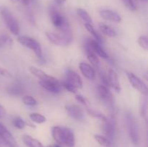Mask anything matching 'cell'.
<instances>
[{
	"mask_svg": "<svg viewBox=\"0 0 148 147\" xmlns=\"http://www.w3.org/2000/svg\"><path fill=\"white\" fill-rule=\"evenodd\" d=\"M7 115V111L4 109V107L0 105V119H2Z\"/></svg>",
	"mask_w": 148,
	"mask_h": 147,
	"instance_id": "cell-38",
	"label": "cell"
},
{
	"mask_svg": "<svg viewBox=\"0 0 148 147\" xmlns=\"http://www.w3.org/2000/svg\"><path fill=\"white\" fill-rule=\"evenodd\" d=\"M23 141L27 147H44L43 144L36 138L29 135H23Z\"/></svg>",
	"mask_w": 148,
	"mask_h": 147,
	"instance_id": "cell-21",
	"label": "cell"
},
{
	"mask_svg": "<svg viewBox=\"0 0 148 147\" xmlns=\"http://www.w3.org/2000/svg\"><path fill=\"white\" fill-rule=\"evenodd\" d=\"M47 147H61L59 144H53V145H51V146H48Z\"/></svg>",
	"mask_w": 148,
	"mask_h": 147,
	"instance_id": "cell-41",
	"label": "cell"
},
{
	"mask_svg": "<svg viewBox=\"0 0 148 147\" xmlns=\"http://www.w3.org/2000/svg\"><path fill=\"white\" fill-rule=\"evenodd\" d=\"M100 77H101V80H102L104 86H109V84H108V76H107V75L105 73H103V72H101L100 73Z\"/></svg>",
	"mask_w": 148,
	"mask_h": 147,
	"instance_id": "cell-36",
	"label": "cell"
},
{
	"mask_svg": "<svg viewBox=\"0 0 148 147\" xmlns=\"http://www.w3.org/2000/svg\"><path fill=\"white\" fill-rule=\"evenodd\" d=\"M62 86H63L65 89L69 91L71 93H76L77 91V89L75 86H74L72 84H70L69 82H67L66 79H64V80L62 82Z\"/></svg>",
	"mask_w": 148,
	"mask_h": 147,
	"instance_id": "cell-33",
	"label": "cell"
},
{
	"mask_svg": "<svg viewBox=\"0 0 148 147\" xmlns=\"http://www.w3.org/2000/svg\"><path fill=\"white\" fill-rule=\"evenodd\" d=\"M52 137L58 144H63V128L60 126H53L51 129Z\"/></svg>",
	"mask_w": 148,
	"mask_h": 147,
	"instance_id": "cell-22",
	"label": "cell"
},
{
	"mask_svg": "<svg viewBox=\"0 0 148 147\" xmlns=\"http://www.w3.org/2000/svg\"><path fill=\"white\" fill-rule=\"evenodd\" d=\"M99 14L103 19L108 21L114 22H121V17L116 12L111 10H101L99 11Z\"/></svg>",
	"mask_w": 148,
	"mask_h": 147,
	"instance_id": "cell-13",
	"label": "cell"
},
{
	"mask_svg": "<svg viewBox=\"0 0 148 147\" xmlns=\"http://www.w3.org/2000/svg\"><path fill=\"white\" fill-rule=\"evenodd\" d=\"M46 35L51 43L56 46H67L70 44L73 40V38H69L64 36L61 33H56L53 32H46Z\"/></svg>",
	"mask_w": 148,
	"mask_h": 147,
	"instance_id": "cell-6",
	"label": "cell"
},
{
	"mask_svg": "<svg viewBox=\"0 0 148 147\" xmlns=\"http://www.w3.org/2000/svg\"><path fill=\"white\" fill-rule=\"evenodd\" d=\"M20 1H21L22 4L25 6H28L29 4L31 3L32 0H20Z\"/></svg>",
	"mask_w": 148,
	"mask_h": 147,
	"instance_id": "cell-39",
	"label": "cell"
},
{
	"mask_svg": "<svg viewBox=\"0 0 148 147\" xmlns=\"http://www.w3.org/2000/svg\"><path fill=\"white\" fill-rule=\"evenodd\" d=\"M66 1V0H54V1L57 4H63V3H64Z\"/></svg>",
	"mask_w": 148,
	"mask_h": 147,
	"instance_id": "cell-40",
	"label": "cell"
},
{
	"mask_svg": "<svg viewBox=\"0 0 148 147\" xmlns=\"http://www.w3.org/2000/svg\"><path fill=\"white\" fill-rule=\"evenodd\" d=\"M0 75L7 78H11L12 76V74L10 73V72H9L8 71L6 70L5 69L1 67V66H0Z\"/></svg>",
	"mask_w": 148,
	"mask_h": 147,
	"instance_id": "cell-37",
	"label": "cell"
},
{
	"mask_svg": "<svg viewBox=\"0 0 148 147\" xmlns=\"http://www.w3.org/2000/svg\"><path fill=\"white\" fill-rule=\"evenodd\" d=\"M23 102L25 105L27 106H34V105H37V101L33 97L30 96V95H25L22 99Z\"/></svg>",
	"mask_w": 148,
	"mask_h": 147,
	"instance_id": "cell-30",
	"label": "cell"
},
{
	"mask_svg": "<svg viewBox=\"0 0 148 147\" xmlns=\"http://www.w3.org/2000/svg\"><path fill=\"white\" fill-rule=\"evenodd\" d=\"M17 41L22 46L33 50L37 57L42 58L43 52H42L41 46L36 39L33 38V37H27V36H20L17 38Z\"/></svg>",
	"mask_w": 148,
	"mask_h": 147,
	"instance_id": "cell-3",
	"label": "cell"
},
{
	"mask_svg": "<svg viewBox=\"0 0 148 147\" xmlns=\"http://www.w3.org/2000/svg\"><path fill=\"white\" fill-rule=\"evenodd\" d=\"M141 1H146L147 0H141Z\"/></svg>",
	"mask_w": 148,
	"mask_h": 147,
	"instance_id": "cell-42",
	"label": "cell"
},
{
	"mask_svg": "<svg viewBox=\"0 0 148 147\" xmlns=\"http://www.w3.org/2000/svg\"><path fill=\"white\" fill-rule=\"evenodd\" d=\"M0 139L4 141L9 147H17V141L13 137L11 133L7 130V128L0 122Z\"/></svg>",
	"mask_w": 148,
	"mask_h": 147,
	"instance_id": "cell-8",
	"label": "cell"
},
{
	"mask_svg": "<svg viewBox=\"0 0 148 147\" xmlns=\"http://www.w3.org/2000/svg\"><path fill=\"white\" fill-rule=\"evenodd\" d=\"M17 147H18V146H17Z\"/></svg>",
	"mask_w": 148,
	"mask_h": 147,
	"instance_id": "cell-44",
	"label": "cell"
},
{
	"mask_svg": "<svg viewBox=\"0 0 148 147\" xmlns=\"http://www.w3.org/2000/svg\"><path fill=\"white\" fill-rule=\"evenodd\" d=\"M94 138H95V141H96L100 145L102 146L109 147L110 146H111V142L106 136L98 135V134H95V135H94Z\"/></svg>",
	"mask_w": 148,
	"mask_h": 147,
	"instance_id": "cell-28",
	"label": "cell"
},
{
	"mask_svg": "<svg viewBox=\"0 0 148 147\" xmlns=\"http://www.w3.org/2000/svg\"><path fill=\"white\" fill-rule=\"evenodd\" d=\"M75 99L77 101H78L79 102L82 103V105H85V106L88 107L89 105V102H88V99L85 97L84 96H82V95H75Z\"/></svg>",
	"mask_w": 148,
	"mask_h": 147,
	"instance_id": "cell-35",
	"label": "cell"
},
{
	"mask_svg": "<svg viewBox=\"0 0 148 147\" xmlns=\"http://www.w3.org/2000/svg\"><path fill=\"white\" fill-rule=\"evenodd\" d=\"M99 27L101 31L103 33L104 35H106V36L110 37H114L116 36L117 33L115 30L113 28H111L110 26L107 25L105 23H100L99 24Z\"/></svg>",
	"mask_w": 148,
	"mask_h": 147,
	"instance_id": "cell-24",
	"label": "cell"
},
{
	"mask_svg": "<svg viewBox=\"0 0 148 147\" xmlns=\"http://www.w3.org/2000/svg\"><path fill=\"white\" fill-rule=\"evenodd\" d=\"M1 144V139H0V144Z\"/></svg>",
	"mask_w": 148,
	"mask_h": 147,
	"instance_id": "cell-43",
	"label": "cell"
},
{
	"mask_svg": "<svg viewBox=\"0 0 148 147\" xmlns=\"http://www.w3.org/2000/svg\"><path fill=\"white\" fill-rule=\"evenodd\" d=\"M116 123L114 118L113 117H108L104 121V124L103 125V131L106 137L111 142L114 140V135L116 131Z\"/></svg>",
	"mask_w": 148,
	"mask_h": 147,
	"instance_id": "cell-7",
	"label": "cell"
},
{
	"mask_svg": "<svg viewBox=\"0 0 148 147\" xmlns=\"http://www.w3.org/2000/svg\"><path fill=\"white\" fill-rule=\"evenodd\" d=\"M29 118H30V119L33 122L38 124L43 123V122H45L46 121V118L44 115H41L40 113H36V112H33V113L30 114Z\"/></svg>",
	"mask_w": 148,
	"mask_h": 147,
	"instance_id": "cell-27",
	"label": "cell"
},
{
	"mask_svg": "<svg viewBox=\"0 0 148 147\" xmlns=\"http://www.w3.org/2000/svg\"><path fill=\"white\" fill-rule=\"evenodd\" d=\"M79 68L81 73L87 79H90V80L95 79V71L90 65L87 63H85V62H81L79 64Z\"/></svg>",
	"mask_w": 148,
	"mask_h": 147,
	"instance_id": "cell-17",
	"label": "cell"
},
{
	"mask_svg": "<svg viewBox=\"0 0 148 147\" xmlns=\"http://www.w3.org/2000/svg\"><path fill=\"white\" fill-rule=\"evenodd\" d=\"M1 15L3 21L9 29L11 33L14 35H17L20 33V25L17 19L12 14L11 12L7 8H2L1 10Z\"/></svg>",
	"mask_w": 148,
	"mask_h": 147,
	"instance_id": "cell-2",
	"label": "cell"
},
{
	"mask_svg": "<svg viewBox=\"0 0 148 147\" xmlns=\"http://www.w3.org/2000/svg\"><path fill=\"white\" fill-rule=\"evenodd\" d=\"M126 124L128 130L130 140L134 144L137 145L139 142V133L137 129V125L135 119L132 113H127L126 115Z\"/></svg>",
	"mask_w": 148,
	"mask_h": 147,
	"instance_id": "cell-4",
	"label": "cell"
},
{
	"mask_svg": "<svg viewBox=\"0 0 148 147\" xmlns=\"http://www.w3.org/2000/svg\"><path fill=\"white\" fill-rule=\"evenodd\" d=\"M65 79L70 84H72L77 89L82 88L83 84H82V79H81L79 74L77 72H75V71L69 69H67L66 72V78H65Z\"/></svg>",
	"mask_w": 148,
	"mask_h": 147,
	"instance_id": "cell-10",
	"label": "cell"
},
{
	"mask_svg": "<svg viewBox=\"0 0 148 147\" xmlns=\"http://www.w3.org/2000/svg\"><path fill=\"white\" fill-rule=\"evenodd\" d=\"M39 84H40V85L43 89L51 92V93L58 94L62 90V84L59 83V82L58 80L53 81V82L39 81Z\"/></svg>",
	"mask_w": 148,
	"mask_h": 147,
	"instance_id": "cell-12",
	"label": "cell"
},
{
	"mask_svg": "<svg viewBox=\"0 0 148 147\" xmlns=\"http://www.w3.org/2000/svg\"><path fill=\"white\" fill-rule=\"evenodd\" d=\"M66 110L67 112L68 115L71 118H74L77 120H83L85 118V114L83 110L79 106L76 105H70L66 106Z\"/></svg>",
	"mask_w": 148,
	"mask_h": 147,
	"instance_id": "cell-11",
	"label": "cell"
},
{
	"mask_svg": "<svg viewBox=\"0 0 148 147\" xmlns=\"http://www.w3.org/2000/svg\"><path fill=\"white\" fill-rule=\"evenodd\" d=\"M108 81L109 86H111L116 92L119 93L121 90V85L119 81L118 74L114 69H110L108 74Z\"/></svg>",
	"mask_w": 148,
	"mask_h": 147,
	"instance_id": "cell-15",
	"label": "cell"
},
{
	"mask_svg": "<svg viewBox=\"0 0 148 147\" xmlns=\"http://www.w3.org/2000/svg\"><path fill=\"white\" fill-rule=\"evenodd\" d=\"M126 75H127L129 82L131 84L132 87L134 88L136 90L139 91L141 94L147 96L148 90L146 84L132 72L126 71Z\"/></svg>",
	"mask_w": 148,
	"mask_h": 147,
	"instance_id": "cell-5",
	"label": "cell"
},
{
	"mask_svg": "<svg viewBox=\"0 0 148 147\" xmlns=\"http://www.w3.org/2000/svg\"><path fill=\"white\" fill-rule=\"evenodd\" d=\"M139 46L143 49L147 50L148 49V37L146 35H141L137 40Z\"/></svg>",
	"mask_w": 148,
	"mask_h": 147,
	"instance_id": "cell-32",
	"label": "cell"
},
{
	"mask_svg": "<svg viewBox=\"0 0 148 147\" xmlns=\"http://www.w3.org/2000/svg\"><path fill=\"white\" fill-rule=\"evenodd\" d=\"M85 50H86L87 58H88V61L91 63V64L95 66V67H99L100 61L97 55L86 45H85Z\"/></svg>",
	"mask_w": 148,
	"mask_h": 147,
	"instance_id": "cell-20",
	"label": "cell"
},
{
	"mask_svg": "<svg viewBox=\"0 0 148 147\" xmlns=\"http://www.w3.org/2000/svg\"><path fill=\"white\" fill-rule=\"evenodd\" d=\"M98 92L103 100L105 101L106 103H108L109 105H112L113 102H114L113 95L107 86L102 84L99 85L98 86Z\"/></svg>",
	"mask_w": 148,
	"mask_h": 147,
	"instance_id": "cell-18",
	"label": "cell"
},
{
	"mask_svg": "<svg viewBox=\"0 0 148 147\" xmlns=\"http://www.w3.org/2000/svg\"><path fill=\"white\" fill-rule=\"evenodd\" d=\"M8 94L12 96H19L25 92L24 85L20 82H14L9 85L7 88Z\"/></svg>",
	"mask_w": 148,
	"mask_h": 147,
	"instance_id": "cell-19",
	"label": "cell"
},
{
	"mask_svg": "<svg viewBox=\"0 0 148 147\" xmlns=\"http://www.w3.org/2000/svg\"><path fill=\"white\" fill-rule=\"evenodd\" d=\"M85 45L88 46L97 56L105 59H107L108 58V56L106 53V52L103 50V48L101 47V44L98 43L96 40H92V39H88L86 41V43H85Z\"/></svg>",
	"mask_w": 148,
	"mask_h": 147,
	"instance_id": "cell-9",
	"label": "cell"
},
{
	"mask_svg": "<svg viewBox=\"0 0 148 147\" xmlns=\"http://www.w3.org/2000/svg\"><path fill=\"white\" fill-rule=\"evenodd\" d=\"M85 28H86V30H88V31L89 32V33H90L92 36H93L94 38H95V40H96V41L98 42V43H99L100 44L103 43L102 38H101V37L100 36V35L98 34L96 31H95V28H94L92 24H89V23H85Z\"/></svg>",
	"mask_w": 148,
	"mask_h": 147,
	"instance_id": "cell-25",
	"label": "cell"
},
{
	"mask_svg": "<svg viewBox=\"0 0 148 147\" xmlns=\"http://www.w3.org/2000/svg\"><path fill=\"white\" fill-rule=\"evenodd\" d=\"M88 113L90 115H91L92 117L95 118H98V119L101 120L105 121L106 120L107 117L106 115H104L102 112H99V111L95 110L92 109H88Z\"/></svg>",
	"mask_w": 148,
	"mask_h": 147,
	"instance_id": "cell-29",
	"label": "cell"
},
{
	"mask_svg": "<svg viewBox=\"0 0 148 147\" xmlns=\"http://www.w3.org/2000/svg\"><path fill=\"white\" fill-rule=\"evenodd\" d=\"M29 71L30 73L37 77L38 79H40V81H43V82H53V81H56L57 79L56 78L53 77V76L48 75L46 72L40 70V69H38V68L35 67V66H30L29 68Z\"/></svg>",
	"mask_w": 148,
	"mask_h": 147,
	"instance_id": "cell-14",
	"label": "cell"
},
{
	"mask_svg": "<svg viewBox=\"0 0 148 147\" xmlns=\"http://www.w3.org/2000/svg\"><path fill=\"white\" fill-rule=\"evenodd\" d=\"M63 128V144H65L67 147H75V137L74 132L69 128Z\"/></svg>",
	"mask_w": 148,
	"mask_h": 147,
	"instance_id": "cell-16",
	"label": "cell"
},
{
	"mask_svg": "<svg viewBox=\"0 0 148 147\" xmlns=\"http://www.w3.org/2000/svg\"><path fill=\"white\" fill-rule=\"evenodd\" d=\"M77 15L85 22V23H89V24H92V20L90 14H88V12L82 8H79L77 10Z\"/></svg>",
	"mask_w": 148,
	"mask_h": 147,
	"instance_id": "cell-26",
	"label": "cell"
},
{
	"mask_svg": "<svg viewBox=\"0 0 148 147\" xmlns=\"http://www.w3.org/2000/svg\"><path fill=\"white\" fill-rule=\"evenodd\" d=\"M13 40L9 35L5 33H0V48H7L12 46Z\"/></svg>",
	"mask_w": 148,
	"mask_h": 147,
	"instance_id": "cell-23",
	"label": "cell"
},
{
	"mask_svg": "<svg viewBox=\"0 0 148 147\" xmlns=\"http://www.w3.org/2000/svg\"><path fill=\"white\" fill-rule=\"evenodd\" d=\"M49 16L52 24L59 30V33L66 37L73 38L70 24L64 15H63L54 7H51L49 10Z\"/></svg>",
	"mask_w": 148,
	"mask_h": 147,
	"instance_id": "cell-1",
	"label": "cell"
},
{
	"mask_svg": "<svg viewBox=\"0 0 148 147\" xmlns=\"http://www.w3.org/2000/svg\"><path fill=\"white\" fill-rule=\"evenodd\" d=\"M124 5L131 11H136L137 9L135 0H122Z\"/></svg>",
	"mask_w": 148,
	"mask_h": 147,
	"instance_id": "cell-34",
	"label": "cell"
},
{
	"mask_svg": "<svg viewBox=\"0 0 148 147\" xmlns=\"http://www.w3.org/2000/svg\"><path fill=\"white\" fill-rule=\"evenodd\" d=\"M12 124L15 128H17V129H23L25 128L26 125V122L22 119L20 117H17V118H14L12 120Z\"/></svg>",
	"mask_w": 148,
	"mask_h": 147,
	"instance_id": "cell-31",
	"label": "cell"
}]
</instances>
